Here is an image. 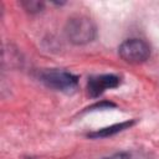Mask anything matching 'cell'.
<instances>
[{
	"label": "cell",
	"mask_w": 159,
	"mask_h": 159,
	"mask_svg": "<svg viewBox=\"0 0 159 159\" xmlns=\"http://www.w3.org/2000/svg\"><path fill=\"white\" fill-rule=\"evenodd\" d=\"M66 35L68 40L76 45L91 42L96 36V26L87 16L77 15L71 17L66 25Z\"/></svg>",
	"instance_id": "6da1fadb"
},
{
	"label": "cell",
	"mask_w": 159,
	"mask_h": 159,
	"mask_svg": "<svg viewBox=\"0 0 159 159\" xmlns=\"http://www.w3.org/2000/svg\"><path fill=\"white\" fill-rule=\"evenodd\" d=\"M118 52L122 60H124L127 63L138 65L148 60L150 48L148 43L140 39H129L122 42Z\"/></svg>",
	"instance_id": "7a4b0ae2"
},
{
	"label": "cell",
	"mask_w": 159,
	"mask_h": 159,
	"mask_svg": "<svg viewBox=\"0 0 159 159\" xmlns=\"http://www.w3.org/2000/svg\"><path fill=\"white\" fill-rule=\"evenodd\" d=\"M42 82L56 91L72 92L77 87V77L63 70H47L41 75Z\"/></svg>",
	"instance_id": "3957f363"
},
{
	"label": "cell",
	"mask_w": 159,
	"mask_h": 159,
	"mask_svg": "<svg viewBox=\"0 0 159 159\" xmlns=\"http://www.w3.org/2000/svg\"><path fill=\"white\" fill-rule=\"evenodd\" d=\"M119 84V78L114 75H101L91 77L87 83V89L91 97L102 94L106 89L116 88Z\"/></svg>",
	"instance_id": "277c9868"
},
{
	"label": "cell",
	"mask_w": 159,
	"mask_h": 159,
	"mask_svg": "<svg viewBox=\"0 0 159 159\" xmlns=\"http://www.w3.org/2000/svg\"><path fill=\"white\" fill-rule=\"evenodd\" d=\"M134 122H123V123H119V124H114V125H111V127H107V128H103V129H99L97 132H93L91 134H88V137L91 138H98V137H108V135H113L123 129H127L128 127H130Z\"/></svg>",
	"instance_id": "5b68a950"
},
{
	"label": "cell",
	"mask_w": 159,
	"mask_h": 159,
	"mask_svg": "<svg viewBox=\"0 0 159 159\" xmlns=\"http://www.w3.org/2000/svg\"><path fill=\"white\" fill-rule=\"evenodd\" d=\"M22 6L30 12H37V11H41V9L43 7V4L35 0H30V1L27 0V1H22Z\"/></svg>",
	"instance_id": "8992f818"
},
{
	"label": "cell",
	"mask_w": 159,
	"mask_h": 159,
	"mask_svg": "<svg viewBox=\"0 0 159 159\" xmlns=\"http://www.w3.org/2000/svg\"><path fill=\"white\" fill-rule=\"evenodd\" d=\"M104 159H129V155L125 153H117V154H113V155L104 158Z\"/></svg>",
	"instance_id": "52a82bcc"
}]
</instances>
